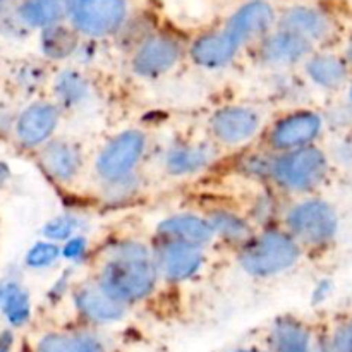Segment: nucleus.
<instances>
[{
  "instance_id": "obj_1",
  "label": "nucleus",
  "mask_w": 352,
  "mask_h": 352,
  "mask_svg": "<svg viewBox=\"0 0 352 352\" xmlns=\"http://www.w3.org/2000/svg\"><path fill=\"white\" fill-rule=\"evenodd\" d=\"M153 251L140 241L110 244L100 260L95 282L116 301L129 306L146 299L158 282Z\"/></svg>"
},
{
  "instance_id": "obj_33",
  "label": "nucleus",
  "mask_w": 352,
  "mask_h": 352,
  "mask_svg": "<svg viewBox=\"0 0 352 352\" xmlns=\"http://www.w3.org/2000/svg\"><path fill=\"white\" fill-rule=\"evenodd\" d=\"M12 346H14L12 332H9V330L0 332V352H10L12 351Z\"/></svg>"
},
{
  "instance_id": "obj_3",
  "label": "nucleus",
  "mask_w": 352,
  "mask_h": 352,
  "mask_svg": "<svg viewBox=\"0 0 352 352\" xmlns=\"http://www.w3.org/2000/svg\"><path fill=\"white\" fill-rule=\"evenodd\" d=\"M285 232L301 250L322 251L336 243L340 230V217L336 206L323 198L298 201L284 215Z\"/></svg>"
},
{
  "instance_id": "obj_31",
  "label": "nucleus",
  "mask_w": 352,
  "mask_h": 352,
  "mask_svg": "<svg viewBox=\"0 0 352 352\" xmlns=\"http://www.w3.org/2000/svg\"><path fill=\"white\" fill-rule=\"evenodd\" d=\"M275 212H277V201L274 199V196L270 195H261L258 196L256 201L251 206V220L261 223V226H268V223L274 220Z\"/></svg>"
},
{
  "instance_id": "obj_35",
  "label": "nucleus",
  "mask_w": 352,
  "mask_h": 352,
  "mask_svg": "<svg viewBox=\"0 0 352 352\" xmlns=\"http://www.w3.org/2000/svg\"><path fill=\"white\" fill-rule=\"evenodd\" d=\"M344 58H346L347 64H349L351 67H352V38L349 40V43H347V47H346V54H344Z\"/></svg>"
},
{
  "instance_id": "obj_18",
  "label": "nucleus",
  "mask_w": 352,
  "mask_h": 352,
  "mask_svg": "<svg viewBox=\"0 0 352 352\" xmlns=\"http://www.w3.org/2000/svg\"><path fill=\"white\" fill-rule=\"evenodd\" d=\"M274 23V10L267 2L254 0L241 7L227 23L226 31L237 45L248 43L253 38L267 33Z\"/></svg>"
},
{
  "instance_id": "obj_11",
  "label": "nucleus",
  "mask_w": 352,
  "mask_h": 352,
  "mask_svg": "<svg viewBox=\"0 0 352 352\" xmlns=\"http://www.w3.org/2000/svg\"><path fill=\"white\" fill-rule=\"evenodd\" d=\"M268 352H325L322 337L292 315L278 316L268 330Z\"/></svg>"
},
{
  "instance_id": "obj_28",
  "label": "nucleus",
  "mask_w": 352,
  "mask_h": 352,
  "mask_svg": "<svg viewBox=\"0 0 352 352\" xmlns=\"http://www.w3.org/2000/svg\"><path fill=\"white\" fill-rule=\"evenodd\" d=\"M43 52L52 58H65L74 52L76 38L71 31L64 30L58 26L47 28L43 33Z\"/></svg>"
},
{
  "instance_id": "obj_4",
  "label": "nucleus",
  "mask_w": 352,
  "mask_h": 352,
  "mask_svg": "<svg viewBox=\"0 0 352 352\" xmlns=\"http://www.w3.org/2000/svg\"><path fill=\"white\" fill-rule=\"evenodd\" d=\"M301 256V246L285 230L268 227L241 248L239 265L251 277L268 278L294 268Z\"/></svg>"
},
{
  "instance_id": "obj_19",
  "label": "nucleus",
  "mask_w": 352,
  "mask_h": 352,
  "mask_svg": "<svg viewBox=\"0 0 352 352\" xmlns=\"http://www.w3.org/2000/svg\"><path fill=\"white\" fill-rule=\"evenodd\" d=\"M313 45L291 31L280 30L263 41L260 58L268 65H292L306 60L311 55Z\"/></svg>"
},
{
  "instance_id": "obj_37",
  "label": "nucleus",
  "mask_w": 352,
  "mask_h": 352,
  "mask_svg": "<svg viewBox=\"0 0 352 352\" xmlns=\"http://www.w3.org/2000/svg\"><path fill=\"white\" fill-rule=\"evenodd\" d=\"M232 352H268V351H260V349H254V347H244V349H236Z\"/></svg>"
},
{
  "instance_id": "obj_25",
  "label": "nucleus",
  "mask_w": 352,
  "mask_h": 352,
  "mask_svg": "<svg viewBox=\"0 0 352 352\" xmlns=\"http://www.w3.org/2000/svg\"><path fill=\"white\" fill-rule=\"evenodd\" d=\"M34 352H102V347L88 333L50 332L38 340Z\"/></svg>"
},
{
  "instance_id": "obj_26",
  "label": "nucleus",
  "mask_w": 352,
  "mask_h": 352,
  "mask_svg": "<svg viewBox=\"0 0 352 352\" xmlns=\"http://www.w3.org/2000/svg\"><path fill=\"white\" fill-rule=\"evenodd\" d=\"M65 0H26L21 6L19 16L34 28H50L64 16Z\"/></svg>"
},
{
  "instance_id": "obj_36",
  "label": "nucleus",
  "mask_w": 352,
  "mask_h": 352,
  "mask_svg": "<svg viewBox=\"0 0 352 352\" xmlns=\"http://www.w3.org/2000/svg\"><path fill=\"white\" fill-rule=\"evenodd\" d=\"M346 93H347V95H346V103L352 109V79L349 81V85H347Z\"/></svg>"
},
{
  "instance_id": "obj_6",
  "label": "nucleus",
  "mask_w": 352,
  "mask_h": 352,
  "mask_svg": "<svg viewBox=\"0 0 352 352\" xmlns=\"http://www.w3.org/2000/svg\"><path fill=\"white\" fill-rule=\"evenodd\" d=\"M325 131V117L311 109H298L278 117L268 129L267 144L274 153L299 150L316 143Z\"/></svg>"
},
{
  "instance_id": "obj_12",
  "label": "nucleus",
  "mask_w": 352,
  "mask_h": 352,
  "mask_svg": "<svg viewBox=\"0 0 352 352\" xmlns=\"http://www.w3.org/2000/svg\"><path fill=\"white\" fill-rule=\"evenodd\" d=\"M181 58V47L167 36L146 38L134 52L131 67L140 78H158L175 67Z\"/></svg>"
},
{
  "instance_id": "obj_24",
  "label": "nucleus",
  "mask_w": 352,
  "mask_h": 352,
  "mask_svg": "<svg viewBox=\"0 0 352 352\" xmlns=\"http://www.w3.org/2000/svg\"><path fill=\"white\" fill-rule=\"evenodd\" d=\"M0 311L12 327H21L30 320L31 302L26 289L14 280L0 285Z\"/></svg>"
},
{
  "instance_id": "obj_8",
  "label": "nucleus",
  "mask_w": 352,
  "mask_h": 352,
  "mask_svg": "<svg viewBox=\"0 0 352 352\" xmlns=\"http://www.w3.org/2000/svg\"><path fill=\"white\" fill-rule=\"evenodd\" d=\"M261 113L246 105L222 107L210 117V134L222 146H241L254 140L261 129Z\"/></svg>"
},
{
  "instance_id": "obj_20",
  "label": "nucleus",
  "mask_w": 352,
  "mask_h": 352,
  "mask_svg": "<svg viewBox=\"0 0 352 352\" xmlns=\"http://www.w3.org/2000/svg\"><path fill=\"white\" fill-rule=\"evenodd\" d=\"M239 45L226 30L199 36L191 47V57L198 65L206 69H219L230 64L236 57Z\"/></svg>"
},
{
  "instance_id": "obj_22",
  "label": "nucleus",
  "mask_w": 352,
  "mask_h": 352,
  "mask_svg": "<svg viewBox=\"0 0 352 352\" xmlns=\"http://www.w3.org/2000/svg\"><path fill=\"white\" fill-rule=\"evenodd\" d=\"M206 220L212 226L213 234L227 244L241 248L250 243L254 236L253 223L244 215L232 212V210L217 208L206 215Z\"/></svg>"
},
{
  "instance_id": "obj_10",
  "label": "nucleus",
  "mask_w": 352,
  "mask_h": 352,
  "mask_svg": "<svg viewBox=\"0 0 352 352\" xmlns=\"http://www.w3.org/2000/svg\"><path fill=\"white\" fill-rule=\"evenodd\" d=\"M60 109L52 102H34L16 120V136L28 148H41L54 138Z\"/></svg>"
},
{
  "instance_id": "obj_30",
  "label": "nucleus",
  "mask_w": 352,
  "mask_h": 352,
  "mask_svg": "<svg viewBox=\"0 0 352 352\" xmlns=\"http://www.w3.org/2000/svg\"><path fill=\"white\" fill-rule=\"evenodd\" d=\"M79 220L72 215H58L48 220L43 227V236L52 243H65L78 234Z\"/></svg>"
},
{
  "instance_id": "obj_16",
  "label": "nucleus",
  "mask_w": 352,
  "mask_h": 352,
  "mask_svg": "<svg viewBox=\"0 0 352 352\" xmlns=\"http://www.w3.org/2000/svg\"><path fill=\"white\" fill-rule=\"evenodd\" d=\"M215 146L203 141H182L165 151L164 167L174 177L198 174L215 160Z\"/></svg>"
},
{
  "instance_id": "obj_27",
  "label": "nucleus",
  "mask_w": 352,
  "mask_h": 352,
  "mask_svg": "<svg viewBox=\"0 0 352 352\" xmlns=\"http://www.w3.org/2000/svg\"><path fill=\"white\" fill-rule=\"evenodd\" d=\"M325 352H352V315H344L322 336Z\"/></svg>"
},
{
  "instance_id": "obj_5",
  "label": "nucleus",
  "mask_w": 352,
  "mask_h": 352,
  "mask_svg": "<svg viewBox=\"0 0 352 352\" xmlns=\"http://www.w3.org/2000/svg\"><path fill=\"white\" fill-rule=\"evenodd\" d=\"M146 146L148 138L140 129H127L113 136L96 157V177L103 184H110L134 175L146 153Z\"/></svg>"
},
{
  "instance_id": "obj_32",
  "label": "nucleus",
  "mask_w": 352,
  "mask_h": 352,
  "mask_svg": "<svg viewBox=\"0 0 352 352\" xmlns=\"http://www.w3.org/2000/svg\"><path fill=\"white\" fill-rule=\"evenodd\" d=\"M86 251V241L82 237L74 236L72 239L65 241L64 246H62V256L67 258V260H78L82 256V253Z\"/></svg>"
},
{
  "instance_id": "obj_2",
  "label": "nucleus",
  "mask_w": 352,
  "mask_h": 352,
  "mask_svg": "<svg viewBox=\"0 0 352 352\" xmlns=\"http://www.w3.org/2000/svg\"><path fill=\"white\" fill-rule=\"evenodd\" d=\"M330 157L322 148L311 146L270 155L268 179L278 189L292 195L316 191L330 174Z\"/></svg>"
},
{
  "instance_id": "obj_13",
  "label": "nucleus",
  "mask_w": 352,
  "mask_h": 352,
  "mask_svg": "<svg viewBox=\"0 0 352 352\" xmlns=\"http://www.w3.org/2000/svg\"><path fill=\"white\" fill-rule=\"evenodd\" d=\"M40 165L45 175L54 182L71 184L81 172V150L72 141L52 138L40 148Z\"/></svg>"
},
{
  "instance_id": "obj_9",
  "label": "nucleus",
  "mask_w": 352,
  "mask_h": 352,
  "mask_svg": "<svg viewBox=\"0 0 352 352\" xmlns=\"http://www.w3.org/2000/svg\"><path fill=\"white\" fill-rule=\"evenodd\" d=\"M153 260L158 277L168 282H184L195 277L205 263L203 248L181 243L158 241L153 248Z\"/></svg>"
},
{
  "instance_id": "obj_23",
  "label": "nucleus",
  "mask_w": 352,
  "mask_h": 352,
  "mask_svg": "<svg viewBox=\"0 0 352 352\" xmlns=\"http://www.w3.org/2000/svg\"><path fill=\"white\" fill-rule=\"evenodd\" d=\"M54 95L58 109H76L89 96L88 79L78 71H62L54 79Z\"/></svg>"
},
{
  "instance_id": "obj_15",
  "label": "nucleus",
  "mask_w": 352,
  "mask_h": 352,
  "mask_svg": "<svg viewBox=\"0 0 352 352\" xmlns=\"http://www.w3.org/2000/svg\"><path fill=\"white\" fill-rule=\"evenodd\" d=\"M157 239L205 248L215 239V234L206 217L195 215V213H177L158 223Z\"/></svg>"
},
{
  "instance_id": "obj_17",
  "label": "nucleus",
  "mask_w": 352,
  "mask_h": 352,
  "mask_svg": "<svg viewBox=\"0 0 352 352\" xmlns=\"http://www.w3.org/2000/svg\"><path fill=\"white\" fill-rule=\"evenodd\" d=\"M306 78L323 91L346 89L352 79L351 65L344 57L333 54H315L305 60Z\"/></svg>"
},
{
  "instance_id": "obj_7",
  "label": "nucleus",
  "mask_w": 352,
  "mask_h": 352,
  "mask_svg": "<svg viewBox=\"0 0 352 352\" xmlns=\"http://www.w3.org/2000/svg\"><path fill=\"white\" fill-rule=\"evenodd\" d=\"M65 12L78 31L88 36L113 33L126 17L124 0H65Z\"/></svg>"
},
{
  "instance_id": "obj_34",
  "label": "nucleus",
  "mask_w": 352,
  "mask_h": 352,
  "mask_svg": "<svg viewBox=\"0 0 352 352\" xmlns=\"http://www.w3.org/2000/svg\"><path fill=\"white\" fill-rule=\"evenodd\" d=\"M9 175H10L9 167H7V165L3 164V162H0V186L6 184L7 179H9Z\"/></svg>"
},
{
  "instance_id": "obj_21",
  "label": "nucleus",
  "mask_w": 352,
  "mask_h": 352,
  "mask_svg": "<svg viewBox=\"0 0 352 352\" xmlns=\"http://www.w3.org/2000/svg\"><path fill=\"white\" fill-rule=\"evenodd\" d=\"M282 30L291 31V33L299 34L301 38L308 40L309 43L322 41L330 36V21L323 16L322 12L308 7H294L287 10L282 17Z\"/></svg>"
},
{
  "instance_id": "obj_14",
  "label": "nucleus",
  "mask_w": 352,
  "mask_h": 352,
  "mask_svg": "<svg viewBox=\"0 0 352 352\" xmlns=\"http://www.w3.org/2000/svg\"><path fill=\"white\" fill-rule=\"evenodd\" d=\"M72 299H74L76 309H78V313L82 318H86L91 323H100V325L119 322V320L124 318L127 311V306L110 298L96 284L95 278L79 284L74 289Z\"/></svg>"
},
{
  "instance_id": "obj_29",
  "label": "nucleus",
  "mask_w": 352,
  "mask_h": 352,
  "mask_svg": "<svg viewBox=\"0 0 352 352\" xmlns=\"http://www.w3.org/2000/svg\"><path fill=\"white\" fill-rule=\"evenodd\" d=\"M60 256L62 248L57 243L45 239L31 246V250L26 254V265L30 268H34V270H40V268H48L57 263Z\"/></svg>"
}]
</instances>
